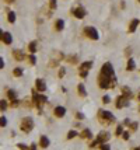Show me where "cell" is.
Here are the masks:
<instances>
[{
  "label": "cell",
  "instance_id": "1",
  "mask_svg": "<svg viewBox=\"0 0 140 150\" xmlns=\"http://www.w3.org/2000/svg\"><path fill=\"white\" fill-rule=\"evenodd\" d=\"M98 86L101 88H104V90L116 87V76L115 77H108V76L99 73V76H98Z\"/></svg>",
  "mask_w": 140,
  "mask_h": 150
},
{
  "label": "cell",
  "instance_id": "2",
  "mask_svg": "<svg viewBox=\"0 0 140 150\" xmlns=\"http://www.w3.org/2000/svg\"><path fill=\"white\" fill-rule=\"evenodd\" d=\"M98 121L102 125H111V124H114L116 121V118L114 117V114H111L108 111H104V109H99L98 111Z\"/></svg>",
  "mask_w": 140,
  "mask_h": 150
},
{
  "label": "cell",
  "instance_id": "3",
  "mask_svg": "<svg viewBox=\"0 0 140 150\" xmlns=\"http://www.w3.org/2000/svg\"><path fill=\"white\" fill-rule=\"evenodd\" d=\"M32 101L34 104H35V107L39 109V112L42 114V107L46 104V101H48V98L45 96H42V94H38L35 90H32Z\"/></svg>",
  "mask_w": 140,
  "mask_h": 150
},
{
  "label": "cell",
  "instance_id": "4",
  "mask_svg": "<svg viewBox=\"0 0 140 150\" xmlns=\"http://www.w3.org/2000/svg\"><path fill=\"white\" fill-rule=\"evenodd\" d=\"M109 138H111V136H109V133H108V132H99V133H98V136H97V139L90 145V147H91V149H94V147H97L98 145L107 143L108 140H109Z\"/></svg>",
  "mask_w": 140,
  "mask_h": 150
},
{
  "label": "cell",
  "instance_id": "5",
  "mask_svg": "<svg viewBox=\"0 0 140 150\" xmlns=\"http://www.w3.org/2000/svg\"><path fill=\"white\" fill-rule=\"evenodd\" d=\"M20 128L24 133H30L31 130L34 129V121L32 118H30V117H25V118L21 121V125H20Z\"/></svg>",
  "mask_w": 140,
  "mask_h": 150
},
{
  "label": "cell",
  "instance_id": "6",
  "mask_svg": "<svg viewBox=\"0 0 140 150\" xmlns=\"http://www.w3.org/2000/svg\"><path fill=\"white\" fill-rule=\"evenodd\" d=\"M129 97H126V96H119L116 97V102H115V107L116 108H125V107H128L129 105Z\"/></svg>",
  "mask_w": 140,
  "mask_h": 150
},
{
  "label": "cell",
  "instance_id": "7",
  "mask_svg": "<svg viewBox=\"0 0 140 150\" xmlns=\"http://www.w3.org/2000/svg\"><path fill=\"white\" fill-rule=\"evenodd\" d=\"M84 34H86V37H88L90 39H95V41H97L98 38H99L98 31L94 27H86V28H84Z\"/></svg>",
  "mask_w": 140,
  "mask_h": 150
},
{
  "label": "cell",
  "instance_id": "8",
  "mask_svg": "<svg viewBox=\"0 0 140 150\" xmlns=\"http://www.w3.org/2000/svg\"><path fill=\"white\" fill-rule=\"evenodd\" d=\"M35 87H37V90H38L39 93L46 91V83L43 81L42 79H37V81H35Z\"/></svg>",
  "mask_w": 140,
  "mask_h": 150
},
{
  "label": "cell",
  "instance_id": "9",
  "mask_svg": "<svg viewBox=\"0 0 140 150\" xmlns=\"http://www.w3.org/2000/svg\"><path fill=\"white\" fill-rule=\"evenodd\" d=\"M1 42L6 43V45H10L13 42V38H11V34L10 32H1Z\"/></svg>",
  "mask_w": 140,
  "mask_h": 150
},
{
  "label": "cell",
  "instance_id": "10",
  "mask_svg": "<svg viewBox=\"0 0 140 150\" xmlns=\"http://www.w3.org/2000/svg\"><path fill=\"white\" fill-rule=\"evenodd\" d=\"M72 13H73V16H74L76 18H84V16H86V10L83 7H77Z\"/></svg>",
  "mask_w": 140,
  "mask_h": 150
},
{
  "label": "cell",
  "instance_id": "11",
  "mask_svg": "<svg viewBox=\"0 0 140 150\" xmlns=\"http://www.w3.org/2000/svg\"><path fill=\"white\" fill-rule=\"evenodd\" d=\"M53 114L56 118H63L66 114V108L65 107H56L53 109Z\"/></svg>",
  "mask_w": 140,
  "mask_h": 150
},
{
  "label": "cell",
  "instance_id": "12",
  "mask_svg": "<svg viewBox=\"0 0 140 150\" xmlns=\"http://www.w3.org/2000/svg\"><path fill=\"white\" fill-rule=\"evenodd\" d=\"M13 56H14V59H16V60H18V62L24 60V58H25L24 54H22L20 49H14V51H13Z\"/></svg>",
  "mask_w": 140,
  "mask_h": 150
},
{
  "label": "cell",
  "instance_id": "13",
  "mask_svg": "<svg viewBox=\"0 0 140 150\" xmlns=\"http://www.w3.org/2000/svg\"><path fill=\"white\" fill-rule=\"evenodd\" d=\"M91 66H93V62H91V60H88V62H84V63L80 64V67H78V72L90 70V69H91Z\"/></svg>",
  "mask_w": 140,
  "mask_h": 150
},
{
  "label": "cell",
  "instance_id": "14",
  "mask_svg": "<svg viewBox=\"0 0 140 150\" xmlns=\"http://www.w3.org/2000/svg\"><path fill=\"white\" fill-rule=\"evenodd\" d=\"M140 24V21L137 18H135V20H132L129 24V32H135L136 31V28H137V25Z\"/></svg>",
  "mask_w": 140,
  "mask_h": 150
},
{
  "label": "cell",
  "instance_id": "15",
  "mask_svg": "<svg viewBox=\"0 0 140 150\" xmlns=\"http://www.w3.org/2000/svg\"><path fill=\"white\" fill-rule=\"evenodd\" d=\"M39 146H41L42 149H46V147L49 146V139H48L46 136H41V138H39Z\"/></svg>",
  "mask_w": 140,
  "mask_h": 150
},
{
  "label": "cell",
  "instance_id": "16",
  "mask_svg": "<svg viewBox=\"0 0 140 150\" xmlns=\"http://www.w3.org/2000/svg\"><path fill=\"white\" fill-rule=\"evenodd\" d=\"M77 93H78V96L80 97H86L87 96V91H86V87L83 83H80L78 86H77Z\"/></svg>",
  "mask_w": 140,
  "mask_h": 150
},
{
  "label": "cell",
  "instance_id": "17",
  "mask_svg": "<svg viewBox=\"0 0 140 150\" xmlns=\"http://www.w3.org/2000/svg\"><path fill=\"white\" fill-rule=\"evenodd\" d=\"M65 28V21L63 20H56V22H55V30L56 31H62Z\"/></svg>",
  "mask_w": 140,
  "mask_h": 150
},
{
  "label": "cell",
  "instance_id": "18",
  "mask_svg": "<svg viewBox=\"0 0 140 150\" xmlns=\"http://www.w3.org/2000/svg\"><path fill=\"white\" fill-rule=\"evenodd\" d=\"M135 69H136V63H135V60H133L132 58H129V60H128V64H126V70L132 72V70H135Z\"/></svg>",
  "mask_w": 140,
  "mask_h": 150
},
{
  "label": "cell",
  "instance_id": "19",
  "mask_svg": "<svg viewBox=\"0 0 140 150\" xmlns=\"http://www.w3.org/2000/svg\"><path fill=\"white\" fill-rule=\"evenodd\" d=\"M80 136H81L83 139H90V138L93 136V133H91V130H90V129H84V130L80 133Z\"/></svg>",
  "mask_w": 140,
  "mask_h": 150
},
{
  "label": "cell",
  "instance_id": "20",
  "mask_svg": "<svg viewBox=\"0 0 140 150\" xmlns=\"http://www.w3.org/2000/svg\"><path fill=\"white\" fill-rule=\"evenodd\" d=\"M66 59H67L69 63H73V64H76L77 62H78V56H77V55H69Z\"/></svg>",
  "mask_w": 140,
  "mask_h": 150
},
{
  "label": "cell",
  "instance_id": "21",
  "mask_svg": "<svg viewBox=\"0 0 140 150\" xmlns=\"http://www.w3.org/2000/svg\"><path fill=\"white\" fill-rule=\"evenodd\" d=\"M28 51H30L31 54H35V52L38 51V45H37V42H35V41L30 42V45H28Z\"/></svg>",
  "mask_w": 140,
  "mask_h": 150
},
{
  "label": "cell",
  "instance_id": "22",
  "mask_svg": "<svg viewBox=\"0 0 140 150\" xmlns=\"http://www.w3.org/2000/svg\"><path fill=\"white\" fill-rule=\"evenodd\" d=\"M7 98L13 101V100H17V93L14 90H7Z\"/></svg>",
  "mask_w": 140,
  "mask_h": 150
},
{
  "label": "cell",
  "instance_id": "23",
  "mask_svg": "<svg viewBox=\"0 0 140 150\" xmlns=\"http://www.w3.org/2000/svg\"><path fill=\"white\" fill-rule=\"evenodd\" d=\"M122 94L126 96V97H129V98H132V91H130L129 87H126V86L122 87Z\"/></svg>",
  "mask_w": 140,
  "mask_h": 150
},
{
  "label": "cell",
  "instance_id": "24",
  "mask_svg": "<svg viewBox=\"0 0 140 150\" xmlns=\"http://www.w3.org/2000/svg\"><path fill=\"white\" fill-rule=\"evenodd\" d=\"M7 20H9V22H10V24H13V22L16 21V13H14V11H9Z\"/></svg>",
  "mask_w": 140,
  "mask_h": 150
},
{
  "label": "cell",
  "instance_id": "25",
  "mask_svg": "<svg viewBox=\"0 0 140 150\" xmlns=\"http://www.w3.org/2000/svg\"><path fill=\"white\" fill-rule=\"evenodd\" d=\"M13 75L16 76V77H20V76H22V69H21V67H16V69L13 70Z\"/></svg>",
  "mask_w": 140,
  "mask_h": 150
},
{
  "label": "cell",
  "instance_id": "26",
  "mask_svg": "<svg viewBox=\"0 0 140 150\" xmlns=\"http://www.w3.org/2000/svg\"><path fill=\"white\" fill-rule=\"evenodd\" d=\"M0 108H1V112L6 111V108H7V102H6V100H1V101H0Z\"/></svg>",
  "mask_w": 140,
  "mask_h": 150
},
{
  "label": "cell",
  "instance_id": "27",
  "mask_svg": "<svg viewBox=\"0 0 140 150\" xmlns=\"http://www.w3.org/2000/svg\"><path fill=\"white\" fill-rule=\"evenodd\" d=\"M28 62H30L31 64H35V63H37V58L34 56V54H31L30 56H28Z\"/></svg>",
  "mask_w": 140,
  "mask_h": 150
},
{
  "label": "cell",
  "instance_id": "28",
  "mask_svg": "<svg viewBox=\"0 0 140 150\" xmlns=\"http://www.w3.org/2000/svg\"><path fill=\"white\" fill-rule=\"evenodd\" d=\"M77 136V133H76V130H69V133H67V139H73Z\"/></svg>",
  "mask_w": 140,
  "mask_h": 150
},
{
  "label": "cell",
  "instance_id": "29",
  "mask_svg": "<svg viewBox=\"0 0 140 150\" xmlns=\"http://www.w3.org/2000/svg\"><path fill=\"white\" fill-rule=\"evenodd\" d=\"M59 60H60V59H53V60H51V62H49V67L57 66V64H59Z\"/></svg>",
  "mask_w": 140,
  "mask_h": 150
},
{
  "label": "cell",
  "instance_id": "30",
  "mask_svg": "<svg viewBox=\"0 0 140 150\" xmlns=\"http://www.w3.org/2000/svg\"><path fill=\"white\" fill-rule=\"evenodd\" d=\"M24 105H25V107H28V108H31V107H34L35 104H34V102H31L30 100H24Z\"/></svg>",
  "mask_w": 140,
  "mask_h": 150
},
{
  "label": "cell",
  "instance_id": "31",
  "mask_svg": "<svg viewBox=\"0 0 140 150\" xmlns=\"http://www.w3.org/2000/svg\"><path fill=\"white\" fill-rule=\"evenodd\" d=\"M129 126H130V130H132V132L137 130V122H132V124H130Z\"/></svg>",
  "mask_w": 140,
  "mask_h": 150
},
{
  "label": "cell",
  "instance_id": "32",
  "mask_svg": "<svg viewBox=\"0 0 140 150\" xmlns=\"http://www.w3.org/2000/svg\"><path fill=\"white\" fill-rule=\"evenodd\" d=\"M56 6H57V4H56V0H49V7H51L52 10L56 9Z\"/></svg>",
  "mask_w": 140,
  "mask_h": 150
},
{
  "label": "cell",
  "instance_id": "33",
  "mask_svg": "<svg viewBox=\"0 0 140 150\" xmlns=\"http://www.w3.org/2000/svg\"><path fill=\"white\" fill-rule=\"evenodd\" d=\"M115 133H116V136L122 135V125H118V126H116V129H115Z\"/></svg>",
  "mask_w": 140,
  "mask_h": 150
},
{
  "label": "cell",
  "instance_id": "34",
  "mask_svg": "<svg viewBox=\"0 0 140 150\" xmlns=\"http://www.w3.org/2000/svg\"><path fill=\"white\" fill-rule=\"evenodd\" d=\"M17 147H18L20 150H28V146H25V145H22V143H18Z\"/></svg>",
  "mask_w": 140,
  "mask_h": 150
},
{
  "label": "cell",
  "instance_id": "35",
  "mask_svg": "<svg viewBox=\"0 0 140 150\" xmlns=\"http://www.w3.org/2000/svg\"><path fill=\"white\" fill-rule=\"evenodd\" d=\"M18 105H20V102H18V100H13V101H11V107H13V108L18 107Z\"/></svg>",
  "mask_w": 140,
  "mask_h": 150
},
{
  "label": "cell",
  "instance_id": "36",
  "mask_svg": "<svg viewBox=\"0 0 140 150\" xmlns=\"http://www.w3.org/2000/svg\"><path fill=\"white\" fill-rule=\"evenodd\" d=\"M65 75H66V69H65V67H62V69L59 70V77L62 79V77H63Z\"/></svg>",
  "mask_w": 140,
  "mask_h": 150
},
{
  "label": "cell",
  "instance_id": "37",
  "mask_svg": "<svg viewBox=\"0 0 140 150\" xmlns=\"http://www.w3.org/2000/svg\"><path fill=\"white\" fill-rule=\"evenodd\" d=\"M78 73H80V77H81V79H86L87 75H88V70H84V72H78Z\"/></svg>",
  "mask_w": 140,
  "mask_h": 150
},
{
  "label": "cell",
  "instance_id": "38",
  "mask_svg": "<svg viewBox=\"0 0 140 150\" xmlns=\"http://www.w3.org/2000/svg\"><path fill=\"white\" fill-rule=\"evenodd\" d=\"M99 147H101V150H111V147L108 146L107 143H102V145H101Z\"/></svg>",
  "mask_w": 140,
  "mask_h": 150
},
{
  "label": "cell",
  "instance_id": "39",
  "mask_svg": "<svg viewBox=\"0 0 140 150\" xmlns=\"http://www.w3.org/2000/svg\"><path fill=\"white\" fill-rule=\"evenodd\" d=\"M0 125H1L3 128L7 125V119H6V117H1V124H0Z\"/></svg>",
  "mask_w": 140,
  "mask_h": 150
},
{
  "label": "cell",
  "instance_id": "40",
  "mask_svg": "<svg viewBox=\"0 0 140 150\" xmlns=\"http://www.w3.org/2000/svg\"><path fill=\"white\" fill-rule=\"evenodd\" d=\"M109 101H111V98H109L108 96H104V97H102V102H104V104H108Z\"/></svg>",
  "mask_w": 140,
  "mask_h": 150
},
{
  "label": "cell",
  "instance_id": "41",
  "mask_svg": "<svg viewBox=\"0 0 140 150\" xmlns=\"http://www.w3.org/2000/svg\"><path fill=\"white\" fill-rule=\"evenodd\" d=\"M129 132H123V133H122V138H123V139L125 140H129Z\"/></svg>",
  "mask_w": 140,
  "mask_h": 150
},
{
  "label": "cell",
  "instance_id": "42",
  "mask_svg": "<svg viewBox=\"0 0 140 150\" xmlns=\"http://www.w3.org/2000/svg\"><path fill=\"white\" fill-rule=\"evenodd\" d=\"M76 118L77 119H84V115L81 112H76Z\"/></svg>",
  "mask_w": 140,
  "mask_h": 150
},
{
  "label": "cell",
  "instance_id": "43",
  "mask_svg": "<svg viewBox=\"0 0 140 150\" xmlns=\"http://www.w3.org/2000/svg\"><path fill=\"white\" fill-rule=\"evenodd\" d=\"M130 52H132V49H130V48H128V49H126V51H125V54L128 55V58H129V55H130Z\"/></svg>",
  "mask_w": 140,
  "mask_h": 150
},
{
  "label": "cell",
  "instance_id": "44",
  "mask_svg": "<svg viewBox=\"0 0 140 150\" xmlns=\"http://www.w3.org/2000/svg\"><path fill=\"white\" fill-rule=\"evenodd\" d=\"M130 124H132V122H130L129 119H125V122H123V125H128V126H129Z\"/></svg>",
  "mask_w": 140,
  "mask_h": 150
},
{
  "label": "cell",
  "instance_id": "45",
  "mask_svg": "<svg viewBox=\"0 0 140 150\" xmlns=\"http://www.w3.org/2000/svg\"><path fill=\"white\" fill-rule=\"evenodd\" d=\"M0 67H1V69L4 67V60H3V59H0Z\"/></svg>",
  "mask_w": 140,
  "mask_h": 150
},
{
  "label": "cell",
  "instance_id": "46",
  "mask_svg": "<svg viewBox=\"0 0 140 150\" xmlns=\"http://www.w3.org/2000/svg\"><path fill=\"white\" fill-rule=\"evenodd\" d=\"M6 1H7V3H13L14 0H6Z\"/></svg>",
  "mask_w": 140,
  "mask_h": 150
},
{
  "label": "cell",
  "instance_id": "47",
  "mask_svg": "<svg viewBox=\"0 0 140 150\" xmlns=\"http://www.w3.org/2000/svg\"><path fill=\"white\" fill-rule=\"evenodd\" d=\"M135 150H140V147H136V149H135Z\"/></svg>",
  "mask_w": 140,
  "mask_h": 150
},
{
  "label": "cell",
  "instance_id": "48",
  "mask_svg": "<svg viewBox=\"0 0 140 150\" xmlns=\"http://www.w3.org/2000/svg\"><path fill=\"white\" fill-rule=\"evenodd\" d=\"M139 100H140V93H139Z\"/></svg>",
  "mask_w": 140,
  "mask_h": 150
},
{
  "label": "cell",
  "instance_id": "49",
  "mask_svg": "<svg viewBox=\"0 0 140 150\" xmlns=\"http://www.w3.org/2000/svg\"><path fill=\"white\" fill-rule=\"evenodd\" d=\"M139 111H140V105H139Z\"/></svg>",
  "mask_w": 140,
  "mask_h": 150
},
{
  "label": "cell",
  "instance_id": "50",
  "mask_svg": "<svg viewBox=\"0 0 140 150\" xmlns=\"http://www.w3.org/2000/svg\"><path fill=\"white\" fill-rule=\"evenodd\" d=\"M139 3H140V0H139Z\"/></svg>",
  "mask_w": 140,
  "mask_h": 150
}]
</instances>
